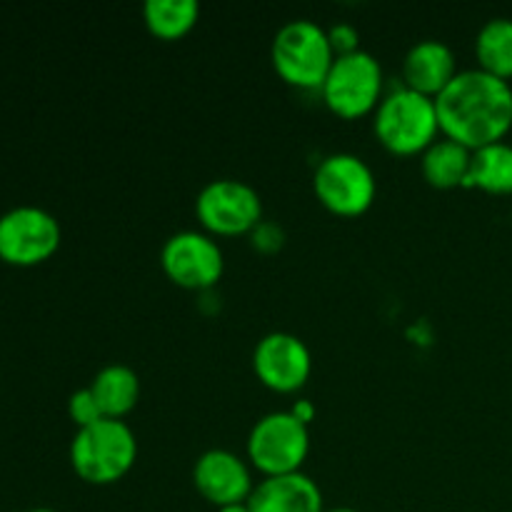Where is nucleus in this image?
Masks as SVG:
<instances>
[{"instance_id":"1","label":"nucleus","mask_w":512,"mask_h":512,"mask_svg":"<svg viewBox=\"0 0 512 512\" xmlns=\"http://www.w3.org/2000/svg\"><path fill=\"white\" fill-rule=\"evenodd\" d=\"M435 105L440 133L468 150L503 143L512 130V85L480 68L460 70Z\"/></svg>"},{"instance_id":"2","label":"nucleus","mask_w":512,"mask_h":512,"mask_svg":"<svg viewBox=\"0 0 512 512\" xmlns=\"http://www.w3.org/2000/svg\"><path fill=\"white\" fill-rule=\"evenodd\" d=\"M138 458V440L125 420L103 418L75 430L70 440V465L90 485H113L130 473Z\"/></svg>"},{"instance_id":"3","label":"nucleus","mask_w":512,"mask_h":512,"mask_svg":"<svg viewBox=\"0 0 512 512\" xmlns=\"http://www.w3.org/2000/svg\"><path fill=\"white\" fill-rule=\"evenodd\" d=\"M373 130L383 148L395 155H423L438 140L440 120L435 98L410 88L383 95L373 118Z\"/></svg>"},{"instance_id":"4","label":"nucleus","mask_w":512,"mask_h":512,"mask_svg":"<svg viewBox=\"0 0 512 512\" xmlns=\"http://www.w3.org/2000/svg\"><path fill=\"white\" fill-rule=\"evenodd\" d=\"M270 60L288 85L300 90H320L333 68L335 50L323 25L298 18L275 33Z\"/></svg>"},{"instance_id":"5","label":"nucleus","mask_w":512,"mask_h":512,"mask_svg":"<svg viewBox=\"0 0 512 512\" xmlns=\"http://www.w3.org/2000/svg\"><path fill=\"white\" fill-rule=\"evenodd\" d=\"M325 105L345 120L375 113L383 100V68L368 50L338 55L323 88Z\"/></svg>"},{"instance_id":"6","label":"nucleus","mask_w":512,"mask_h":512,"mask_svg":"<svg viewBox=\"0 0 512 512\" xmlns=\"http://www.w3.org/2000/svg\"><path fill=\"white\" fill-rule=\"evenodd\" d=\"M310 453V430L290 410L268 413L248 435V460L265 478L300 473Z\"/></svg>"},{"instance_id":"7","label":"nucleus","mask_w":512,"mask_h":512,"mask_svg":"<svg viewBox=\"0 0 512 512\" xmlns=\"http://www.w3.org/2000/svg\"><path fill=\"white\" fill-rule=\"evenodd\" d=\"M313 190L330 213L340 218H358L375 203L378 180L360 155L333 153L315 168Z\"/></svg>"},{"instance_id":"8","label":"nucleus","mask_w":512,"mask_h":512,"mask_svg":"<svg viewBox=\"0 0 512 512\" xmlns=\"http://www.w3.org/2000/svg\"><path fill=\"white\" fill-rule=\"evenodd\" d=\"M60 223L38 205H18L0 215V260L15 268H35L60 248Z\"/></svg>"},{"instance_id":"9","label":"nucleus","mask_w":512,"mask_h":512,"mask_svg":"<svg viewBox=\"0 0 512 512\" xmlns=\"http://www.w3.org/2000/svg\"><path fill=\"white\" fill-rule=\"evenodd\" d=\"M195 215L208 233L233 238L263 223V200L253 185L235 178L210 180L195 200Z\"/></svg>"},{"instance_id":"10","label":"nucleus","mask_w":512,"mask_h":512,"mask_svg":"<svg viewBox=\"0 0 512 512\" xmlns=\"http://www.w3.org/2000/svg\"><path fill=\"white\" fill-rule=\"evenodd\" d=\"M160 265L170 283L185 290H210L225 270L220 245L200 230H180L165 240Z\"/></svg>"},{"instance_id":"11","label":"nucleus","mask_w":512,"mask_h":512,"mask_svg":"<svg viewBox=\"0 0 512 512\" xmlns=\"http://www.w3.org/2000/svg\"><path fill=\"white\" fill-rule=\"evenodd\" d=\"M253 370L265 388L275 393H295L313 373L310 350L298 335L268 333L253 353Z\"/></svg>"},{"instance_id":"12","label":"nucleus","mask_w":512,"mask_h":512,"mask_svg":"<svg viewBox=\"0 0 512 512\" xmlns=\"http://www.w3.org/2000/svg\"><path fill=\"white\" fill-rule=\"evenodd\" d=\"M193 483L198 493L215 508L248 503L255 490L253 475L245 460L220 448L200 455L193 468Z\"/></svg>"},{"instance_id":"13","label":"nucleus","mask_w":512,"mask_h":512,"mask_svg":"<svg viewBox=\"0 0 512 512\" xmlns=\"http://www.w3.org/2000/svg\"><path fill=\"white\" fill-rule=\"evenodd\" d=\"M458 73L455 53L450 50V45L440 43V40H420L405 53L403 85L415 93L428 95V98H438Z\"/></svg>"},{"instance_id":"14","label":"nucleus","mask_w":512,"mask_h":512,"mask_svg":"<svg viewBox=\"0 0 512 512\" xmlns=\"http://www.w3.org/2000/svg\"><path fill=\"white\" fill-rule=\"evenodd\" d=\"M248 508L250 512H325L318 483L303 470L260 480Z\"/></svg>"},{"instance_id":"15","label":"nucleus","mask_w":512,"mask_h":512,"mask_svg":"<svg viewBox=\"0 0 512 512\" xmlns=\"http://www.w3.org/2000/svg\"><path fill=\"white\" fill-rule=\"evenodd\" d=\"M88 388L103 418L110 420H123L125 415L133 413L140 400V378L128 365H105L95 373Z\"/></svg>"},{"instance_id":"16","label":"nucleus","mask_w":512,"mask_h":512,"mask_svg":"<svg viewBox=\"0 0 512 512\" xmlns=\"http://www.w3.org/2000/svg\"><path fill=\"white\" fill-rule=\"evenodd\" d=\"M470 160H473V150L443 135L420 155V168H423V178L433 188L453 190L468 185Z\"/></svg>"},{"instance_id":"17","label":"nucleus","mask_w":512,"mask_h":512,"mask_svg":"<svg viewBox=\"0 0 512 512\" xmlns=\"http://www.w3.org/2000/svg\"><path fill=\"white\" fill-rule=\"evenodd\" d=\"M465 188H478L490 195H512V145L503 140L473 150Z\"/></svg>"},{"instance_id":"18","label":"nucleus","mask_w":512,"mask_h":512,"mask_svg":"<svg viewBox=\"0 0 512 512\" xmlns=\"http://www.w3.org/2000/svg\"><path fill=\"white\" fill-rule=\"evenodd\" d=\"M478 68L500 80H512V18H490L475 38Z\"/></svg>"},{"instance_id":"19","label":"nucleus","mask_w":512,"mask_h":512,"mask_svg":"<svg viewBox=\"0 0 512 512\" xmlns=\"http://www.w3.org/2000/svg\"><path fill=\"white\" fill-rule=\"evenodd\" d=\"M143 18L150 33L160 40H180L195 28L200 5L195 0H148Z\"/></svg>"},{"instance_id":"20","label":"nucleus","mask_w":512,"mask_h":512,"mask_svg":"<svg viewBox=\"0 0 512 512\" xmlns=\"http://www.w3.org/2000/svg\"><path fill=\"white\" fill-rule=\"evenodd\" d=\"M68 415L70 420L75 423V428H88V425L98 423V420H103V413H100L98 403H95L93 393H90V388H83V390H75L73 395H70L68 400Z\"/></svg>"},{"instance_id":"21","label":"nucleus","mask_w":512,"mask_h":512,"mask_svg":"<svg viewBox=\"0 0 512 512\" xmlns=\"http://www.w3.org/2000/svg\"><path fill=\"white\" fill-rule=\"evenodd\" d=\"M328 38H330V45H333V50H335V58H338V55H345V53H353V50H360L358 48V30L348 23L333 25V28L328 30Z\"/></svg>"},{"instance_id":"22","label":"nucleus","mask_w":512,"mask_h":512,"mask_svg":"<svg viewBox=\"0 0 512 512\" xmlns=\"http://www.w3.org/2000/svg\"><path fill=\"white\" fill-rule=\"evenodd\" d=\"M290 413H293L295 418L300 420V423L310 425V420L315 418V405L310 403V400H298V403L293 405V410H290Z\"/></svg>"},{"instance_id":"23","label":"nucleus","mask_w":512,"mask_h":512,"mask_svg":"<svg viewBox=\"0 0 512 512\" xmlns=\"http://www.w3.org/2000/svg\"><path fill=\"white\" fill-rule=\"evenodd\" d=\"M218 512H250L248 503H235V505H223V508H218Z\"/></svg>"},{"instance_id":"24","label":"nucleus","mask_w":512,"mask_h":512,"mask_svg":"<svg viewBox=\"0 0 512 512\" xmlns=\"http://www.w3.org/2000/svg\"><path fill=\"white\" fill-rule=\"evenodd\" d=\"M325 512H358V510H353V508H333V510H325Z\"/></svg>"},{"instance_id":"25","label":"nucleus","mask_w":512,"mask_h":512,"mask_svg":"<svg viewBox=\"0 0 512 512\" xmlns=\"http://www.w3.org/2000/svg\"><path fill=\"white\" fill-rule=\"evenodd\" d=\"M25 512H58V510H50V508H33V510H25Z\"/></svg>"}]
</instances>
